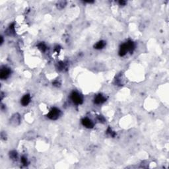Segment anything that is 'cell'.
Listing matches in <instances>:
<instances>
[{
    "label": "cell",
    "instance_id": "cell-12",
    "mask_svg": "<svg viewBox=\"0 0 169 169\" xmlns=\"http://www.w3.org/2000/svg\"><path fill=\"white\" fill-rule=\"evenodd\" d=\"M39 48H41V50H42V51H44V50H46V46L44 45V44H41L40 45H39Z\"/></svg>",
    "mask_w": 169,
    "mask_h": 169
},
{
    "label": "cell",
    "instance_id": "cell-13",
    "mask_svg": "<svg viewBox=\"0 0 169 169\" xmlns=\"http://www.w3.org/2000/svg\"><path fill=\"white\" fill-rule=\"evenodd\" d=\"M21 161H22V163H23L24 165H26V164L27 163V159L25 157H22V159H21Z\"/></svg>",
    "mask_w": 169,
    "mask_h": 169
},
{
    "label": "cell",
    "instance_id": "cell-8",
    "mask_svg": "<svg viewBox=\"0 0 169 169\" xmlns=\"http://www.w3.org/2000/svg\"><path fill=\"white\" fill-rule=\"evenodd\" d=\"M128 51V49H127V47L126 44H123L122 46H121L120 48V55L121 56H123L124 55H126V54L127 53V52Z\"/></svg>",
    "mask_w": 169,
    "mask_h": 169
},
{
    "label": "cell",
    "instance_id": "cell-6",
    "mask_svg": "<svg viewBox=\"0 0 169 169\" xmlns=\"http://www.w3.org/2000/svg\"><path fill=\"white\" fill-rule=\"evenodd\" d=\"M105 100L106 99L104 96L101 95V94H98L94 98V103H96L97 104H102L104 102H105Z\"/></svg>",
    "mask_w": 169,
    "mask_h": 169
},
{
    "label": "cell",
    "instance_id": "cell-11",
    "mask_svg": "<svg viewBox=\"0 0 169 169\" xmlns=\"http://www.w3.org/2000/svg\"><path fill=\"white\" fill-rule=\"evenodd\" d=\"M10 157L12 159H16L17 158V153L15 151H12L10 153Z\"/></svg>",
    "mask_w": 169,
    "mask_h": 169
},
{
    "label": "cell",
    "instance_id": "cell-1",
    "mask_svg": "<svg viewBox=\"0 0 169 169\" xmlns=\"http://www.w3.org/2000/svg\"><path fill=\"white\" fill-rule=\"evenodd\" d=\"M60 115V110L56 108H52L48 113V117L51 120H56L58 119Z\"/></svg>",
    "mask_w": 169,
    "mask_h": 169
},
{
    "label": "cell",
    "instance_id": "cell-3",
    "mask_svg": "<svg viewBox=\"0 0 169 169\" xmlns=\"http://www.w3.org/2000/svg\"><path fill=\"white\" fill-rule=\"evenodd\" d=\"M20 121H21L20 116L18 114H15L12 116V118L10 120V123L13 126H17L20 124Z\"/></svg>",
    "mask_w": 169,
    "mask_h": 169
},
{
    "label": "cell",
    "instance_id": "cell-5",
    "mask_svg": "<svg viewBox=\"0 0 169 169\" xmlns=\"http://www.w3.org/2000/svg\"><path fill=\"white\" fill-rule=\"evenodd\" d=\"M82 124L84 126H85L86 127H88V128H91L93 127V123L92 122L89 120L87 118H83L82 120Z\"/></svg>",
    "mask_w": 169,
    "mask_h": 169
},
{
    "label": "cell",
    "instance_id": "cell-7",
    "mask_svg": "<svg viewBox=\"0 0 169 169\" xmlns=\"http://www.w3.org/2000/svg\"><path fill=\"white\" fill-rule=\"evenodd\" d=\"M30 100H31L30 95H29V94H26V95H25V96H23V98L21 99V104H23V106H27L28 105L29 102H30Z\"/></svg>",
    "mask_w": 169,
    "mask_h": 169
},
{
    "label": "cell",
    "instance_id": "cell-2",
    "mask_svg": "<svg viewBox=\"0 0 169 169\" xmlns=\"http://www.w3.org/2000/svg\"><path fill=\"white\" fill-rule=\"evenodd\" d=\"M71 100H73V102L76 104H81L83 102V98L81 95L76 92H73L71 94Z\"/></svg>",
    "mask_w": 169,
    "mask_h": 169
},
{
    "label": "cell",
    "instance_id": "cell-14",
    "mask_svg": "<svg viewBox=\"0 0 169 169\" xmlns=\"http://www.w3.org/2000/svg\"><path fill=\"white\" fill-rule=\"evenodd\" d=\"M119 3L120 5H124V4L126 3V1H120Z\"/></svg>",
    "mask_w": 169,
    "mask_h": 169
},
{
    "label": "cell",
    "instance_id": "cell-4",
    "mask_svg": "<svg viewBox=\"0 0 169 169\" xmlns=\"http://www.w3.org/2000/svg\"><path fill=\"white\" fill-rule=\"evenodd\" d=\"M11 73V71L8 68H3L1 70V73H0V78L1 79H7L9 75Z\"/></svg>",
    "mask_w": 169,
    "mask_h": 169
},
{
    "label": "cell",
    "instance_id": "cell-9",
    "mask_svg": "<svg viewBox=\"0 0 169 169\" xmlns=\"http://www.w3.org/2000/svg\"><path fill=\"white\" fill-rule=\"evenodd\" d=\"M104 46H105V42L104 41H100L98 43H96V45H94V48L96 49H102V48H104Z\"/></svg>",
    "mask_w": 169,
    "mask_h": 169
},
{
    "label": "cell",
    "instance_id": "cell-10",
    "mask_svg": "<svg viewBox=\"0 0 169 169\" xmlns=\"http://www.w3.org/2000/svg\"><path fill=\"white\" fill-rule=\"evenodd\" d=\"M65 5V1H60L58 2V7L60 8V9H62V8L64 7V6Z\"/></svg>",
    "mask_w": 169,
    "mask_h": 169
}]
</instances>
